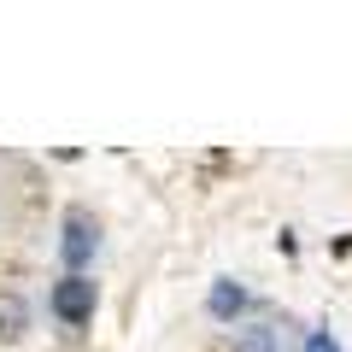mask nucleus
<instances>
[{
  "label": "nucleus",
  "instance_id": "nucleus-2",
  "mask_svg": "<svg viewBox=\"0 0 352 352\" xmlns=\"http://www.w3.org/2000/svg\"><path fill=\"white\" fill-rule=\"evenodd\" d=\"M47 305H53V317L59 323H71V329H82L88 317H94V305H100V288L88 276H59L47 288Z\"/></svg>",
  "mask_w": 352,
  "mask_h": 352
},
{
  "label": "nucleus",
  "instance_id": "nucleus-3",
  "mask_svg": "<svg viewBox=\"0 0 352 352\" xmlns=\"http://www.w3.org/2000/svg\"><path fill=\"white\" fill-rule=\"evenodd\" d=\"M247 305H252V294L241 288L235 276H217V282H212V294H206V311H212L217 323H235V317L247 311Z\"/></svg>",
  "mask_w": 352,
  "mask_h": 352
},
{
  "label": "nucleus",
  "instance_id": "nucleus-6",
  "mask_svg": "<svg viewBox=\"0 0 352 352\" xmlns=\"http://www.w3.org/2000/svg\"><path fill=\"white\" fill-rule=\"evenodd\" d=\"M305 352H340V340L329 335V329H311V335H305Z\"/></svg>",
  "mask_w": 352,
  "mask_h": 352
},
{
  "label": "nucleus",
  "instance_id": "nucleus-4",
  "mask_svg": "<svg viewBox=\"0 0 352 352\" xmlns=\"http://www.w3.org/2000/svg\"><path fill=\"white\" fill-rule=\"evenodd\" d=\"M229 352H282V329L276 323H247V329H235Z\"/></svg>",
  "mask_w": 352,
  "mask_h": 352
},
{
  "label": "nucleus",
  "instance_id": "nucleus-5",
  "mask_svg": "<svg viewBox=\"0 0 352 352\" xmlns=\"http://www.w3.org/2000/svg\"><path fill=\"white\" fill-rule=\"evenodd\" d=\"M30 335V305L24 294H0V340H24Z\"/></svg>",
  "mask_w": 352,
  "mask_h": 352
},
{
  "label": "nucleus",
  "instance_id": "nucleus-1",
  "mask_svg": "<svg viewBox=\"0 0 352 352\" xmlns=\"http://www.w3.org/2000/svg\"><path fill=\"white\" fill-rule=\"evenodd\" d=\"M100 252V223L88 206H71L65 212V235H59V258H65V276H82V264H94Z\"/></svg>",
  "mask_w": 352,
  "mask_h": 352
}]
</instances>
